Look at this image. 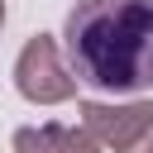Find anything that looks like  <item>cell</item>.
I'll return each mask as SVG.
<instances>
[{
    "label": "cell",
    "mask_w": 153,
    "mask_h": 153,
    "mask_svg": "<svg viewBox=\"0 0 153 153\" xmlns=\"http://www.w3.org/2000/svg\"><path fill=\"white\" fill-rule=\"evenodd\" d=\"M72 81L110 96L153 86V0H76L62 19Z\"/></svg>",
    "instance_id": "6da1fadb"
},
{
    "label": "cell",
    "mask_w": 153,
    "mask_h": 153,
    "mask_svg": "<svg viewBox=\"0 0 153 153\" xmlns=\"http://www.w3.org/2000/svg\"><path fill=\"white\" fill-rule=\"evenodd\" d=\"M14 86H19V96L33 100V105H62V100L76 96V81H72V72H67L62 48H57L53 33H33V38L19 48V57H14Z\"/></svg>",
    "instance_id": "7a4b0ae2"
},
{
    "label": "cell",
    "mask_w": 153,
    "mask_h": 153,
    "mask_svg": "<svg viewBox=\"0 0 153 153\" xmlns=\"http://www.w3.org/2000/svg\"><path fill=\"white\" fill-rule=\"evenodd\" d=\"M81 129L100 143L124 153L139 134L153 129V100H129V105H105V100H81Z\"/></svg>",
    "instance_id": "3957f363"
},
{
    "label": "cell",
    "mask_w": 153,
    "mask_h": 153,
    "mask_svg": "<svg viewBox=\"0 0 153 153\" xmlns=\"http://www.w3.org/2000/svg\"><path fill=\"white\" fill-rule=\"evenodd\" d=\"M14 153H100V143L76 124H24L14 129Z\"/></svg>",
    "instance_id": "277c9868"
},
{
    "label": "cell",
    "mask_w": 153,
    "mask_h": 153,
    "mask_svg": "<svg viewBox=\"0 0 153 153\" xmlns=\"http://www.w3.org/2000/svg\"><path fill=\"white\" fill-rule=\"evenodd\" d=\"M124 153H153V129H148V134H139V139H134Z\"/></svg>",
    "instance_id": "5b68a950"
},
{
    "label": "cell",
    "mask_w": 153,
    "mask_h": 153,
    "mask_svg": "<svg viewBox=\"0 0 153 153\" xmlns=\"http://www.w3.org/2000/svg\"><path fill=\"white\" fill-rule=\"evenodd\" d=\"M0 24H5V0H0Z\"/></svg>",
    "instance_id": "8992f818"
}]
</instances>
